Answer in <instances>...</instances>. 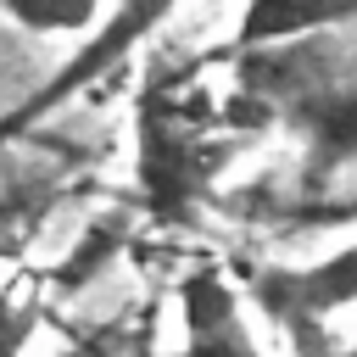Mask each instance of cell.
Listing matches in <instances>:
<instances>
[{
    "label": "cell",
    "instance_id": "cell-5",
    "mask_svg": "<svg viewBox=\"0 0 357 357\" xmlns=\"http://www.w3.org/2000/svg\"><path fill=\"white\" fill-rule=\"evenodd\" d=\"M351 22V0H245L229 45L218 50V61H240L251 50H273V45H290V39H307L318 28H340Z\"/></svg>",
    "mask_w": 357,
    "mask_h": 357
},
{
    "label": "cell",
    "instance_id": "cell-4",
    "mask_svg": "<svg viewBox=\"0 0 357 357\" xmlns=\"http://www.w3.org/2000/svg\"><path fill=\"white\" fill-rule=\"evenodd\" d=\"M178 318H184V346L173 357H262L218 268H190V279L178 284Z\"/></svg>",
    "mask_w": 357,
    "mask_h": 357
},
{
    "label": "cell",
    "instance_id": "cell-3",
    "mask_svg": "<svg viewBox=\"0 0 357 357\" xmlns=\"http://www.w3.org/2000/svg\"><path fill=\"white\" fill-rule=\"evenodd\" d=\"M251 290L257 301L268 307V318L279 329H290V340L301 351H324V324L335 312L351 307L357 296V245H340L324 268H268V273H251Z\"/></svg>",
    "mask_w": 357,
    "mask_h": 357
},
{
    "label": "cell",
    "instance_id": "cell-6",
    "mask_svg": "<svg viewBox=\"0 0 357 357\" xmlns=\"http://www.w3.org/2000/svg\"><path fill=\"white\" fill-rule=\"evenodd\" d=\"M100 0H0V11L11 22H22L28 33H78L89 28Z\"/></svg>",
    "mask_w": 357,
    "mask_h": 357
},
{
    "label": "cell",
    "instance_id": "cell-1",
    "mask_svg": "<svg viewBox=\"0 0 357 357\" xmlns=\"http://www.w3.org/2000/svg\"><path fill=\"white\" fill-rule=\"evenodd\" d=\"M218 162H223V151L206 139L201 112H190L173 89L151 84L139 95V117H134V178H139L151 218L184 223L190 206L206 195Z\"/></svg>",
    "mask_w": 357,
    "mask_h": 357
},
{
    "label": "cell",
    "instance_id": "cell-2",
    "mask_svg": "<svg viewBox=\"0 0 357 357\" xmlns=\"http://www.w3.org/2000/svg\"><path fill=\"white\" fill-rule=\"evenodd\" d=\"M178 11V0H117V11L89 33V45H78L6 123H0V139H17V134H28L39 117H50V112H61L73 95H84L89 84H100L117 61H128L134 56V45H145L167 17Z\"/></svg>",
    "mask_w": 357,
    "mask_h": 357
}]
</instances>
